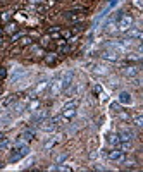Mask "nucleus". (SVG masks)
Wrapping results in <instances>:
<instances>
[{"instance_id": "nucleus-17", "label": "nucleus", "mask_w": 143, "mask_h": 172, "mask_svg": "<svg viewBox=\"0 0 143 172\" xmlns=\"http://www.w3.org/2000/svg\"><path fill=\"white\" fill-rule=\"evenodd\" d=\"M123 145H121V152L124 153H128V152H131L133 150V145H131V141H121Z\"/></svg>"}, {"instance_id": "nucleus-5", "label": "nucleus", "mask_w": 143, "mask_h": 172, "mask_svg": "<svg viewBox=\"0 0 143 172\" xmlns=\"http://www.w3.org/2000/svg\"><path fill=\"white\" fill-rule=\"evenodd\" d=\"M47 88H48V79L43 78V79H40V81L35 84V88H33V91H31V98H36V96L41 95L43 91H47Z\"/></svg>"}, {"instance_id": "nucleus-13", "label": "nucleus", "mask_w": 143, "mask_h": 172, "mask_svg": "<svg viewBox=\"0 0 143 172\" xmlns=\"http://www.w3.org/2000/svg\"><path fill=\"white\" fill-rule=\"evenodd\" d=\"M107 143H109V146H119L121 145V140H119V134H109V138H107Z\"/></svg>"}, {"instance_id": "nucleus-6", "label": "nucleus", "mask_w": 143, "mask_h": 172, "mask_svg": "<svg viewBox=\"0 0 143 172\" xmlns=\"http://www.w3.org/2000/svg\"><path fill=\"white\" fill-rule=\"evenodd\" d=\"M48 110L47 109H38V110H33L31 114V122L33 124H40L41 121H45V119H48Z\"/></svg>"}, {"instance_id": "nucleus-18", "label": "nucleus", "mask_w": 143, "mask_h": 172, "mask_svg": "<svg viewBox=\"0 0 143 172\" xmlns=\"http://www.w3.org/2000/svg\"><path fill=\"white\" fill-rule=\"evenodd\" d=\"M133 122H134V126L136 127H142L143 126V117H142V114H136L133 117Z\"/></svg>"}, {"instance_id": "nucleus-24", "label": "nucleus", "mask_w": 143, "mask_h": 172, "mask_svg": "<svg viewBox=\"0 0 143 172\" xmlns=\"http://www.w3.org/2000/svg\"><path fill=\"white\" fill-rule=\"evenodd\" d=\"M40 107V101H33V103H30V107H28V110L30 112H33V110H36Z\"/></svg>"}, {"instance_id": "nucleus-27", "label": "nucleus", "mask_w": 143, "mask_h": 172, "mask_svg": "<svg viewBox=\"0 0 143 172\" xmlns=\"http://www.w3.org/2000/svg\"><path fill=\"white\" fill-rule=\"evenodd\" d=\"M22 36H24L22 33H14V35H12V41H16V40H21Z\"/></svg>"}, {"instance_id": "nucleus-20", "label": "nucleus", "mask_w": 143, "mask_h": 172, "mask_svg": "<svg viewBox=\"0 0 143 172\" xmlns=\"http://www.w3.org/2000/svg\"><path fill=\"white\" fill-rule=\"evenodd\" d=\"M57 143H59V140H57V138H53V140H48V141H45V145H43V146H45L47 150H50L52 146H55Z\"/></svg>"}, {"instance_id": "nucleus-11", "label": "nucleus", "mask_w": 143, "mask_h": 172, "mask_svg": "<svg viewBox=\"0 0 143 172\" xmlns=\"http://www.w3.org/2000/svg\"><path fill=\"white\" fill-rule=\"evenodd\" d=\"M117 100H119L121 105H131V103H133V98H131V95H129L128 91H121L119 96H117Z\"/></svg>"}, {"instance_id": "nucleus-12", "label": "nucleus", "mask_w": 143, "mask_h": 172, "mask_svg": "<svg viewBox=\"0 0 143 172\" xmlns=\"http://www.w3.org/2000/svg\"><path fill=\"white\" fill-rule=\"evenodd\" d=\"M138 72H140V69L134 67V65H129V67H124L123 69V74L126 76V78H136Z\"/></svg>"}, {"instance_id": "nucleus-14", "label": "nucleus", "mask_w": 143, "mask_h": 172, "mask_svg": "<svg viewBox=\"0 0 143 172\" xmlns=\"http://www.w3.org/2000/svg\"><path fill=\"white\" fill-rule=\"evenodd\" d=\"M57 59H59V55H57V53H47V55H45V64L53 65V64L57 62Z\"/></svg>"}, {"instance_id": "nucleus-9", "label": "nucleus", "mask_w": 143, "mask_h": 172, "mask_svg": "<svg viewBox=\"0 0 143 172\" xmlns=\"http://www.w3.org/2000/svg\"><path fill=\"white\" fill-rule=\"evenodd\" d=\"M102 59H105V60H110V62H117L119 60V53L116 50H105V52H102V55H100Z\"/></svg>"}, {"instance_id": "nucleus-22", "label": "nucleus", "mask_w": 143, "mask_h": 172, "mask_svg": "<svg viewBox=\"0 0 143 172\" xmlns=\"http://www.w3.org/2000/svg\"><path fill=\"white\" fill-rule=\"evenodd\" d=\"M117 114H119V119H121V121H131V115H129V114H126V112H123V110H119L117 112Z\"/></svg>"}, {"instance_id": "nucleus-25", "label": "nucleus", "mask_w": 143, "mask_h": 172, "mask_svg": "<svg viewBox=\"0 0 143 172\" xmlns=\"http://www.w3.org/2000/svg\"><path fill=\"white\" fill-rule=\"evenodd\" d=\"M142 57H140V53H129L128 55V60H140Z\"/></svg>"}, {"instance_id": "nucleus-15", "label": "nucleus", "mask_w": 143, "mask_h": 172, "mask_svg": "<svg viewBox=\"0 0 143 172\" xmlns=\"http://www.w3.org/2000/svg\"><path fill=\"white\" fill-rule=\"evenodd\" d=\"M119 140H121V141H131V140H133V132L131 131H121L119 132Z\"/></svg>"}, {"instance_id": "nucleus-4", "label": "nucleus", "mask_w": 143, "mask_h": 172, "mask_svg": "<svg viewBox=\"0 0 143 172\" xmlns=\"http://www.w3.org/2000/svg\"><path fill=\"white\" fill-rule=\"evenodd\" d=\"M131 26H133V17L129 14H124L123 12V16L117 19V28L121 31H126V30H129Z\"/></svg>"}, {"instance_id": "nucleus-30", "label": "nucleus", "mask_w": 143, "mask_h": 172, "mask_svg": "<svg viewBox=\"0 0 143 172\" xmlns=\"http://www.w3.org/2000/svg\"><path fill=\"white\" fill-rule=\"evenodd\" d=\"M0 47H4V40H0Z\"/></svg>"}, {"instance_id": "nucleus-26", "label": "nucleus", "mask_w": 143, "mask_h": 172, "mask_svg": "<svg viewBox=\"0 0 143 172\" xmlns=\"http://www.w3.org/2000/svg\"><path fill=\"white\" fill-rule=\"evenodd\" d=\"M110 110L119 112V110H121V103H110Z\"/></svg>"}, {"instance_id": "nucleus-29", "label": "nucleus", "mask_w": 143, "mask_h": 172, "mask_svg": "<svg viewBox=\"0 0 143 172\" xmlns=\"http://www.w3.org/2000/svg\"><path fill=\"white\" fill-rule=\"evenodd\" d=\"M48 41H50V36H45L41 38V45H48Z\"/></svg>"}, {"instance_id": "nucleus-7", "label": "nucleus", "mask_w": 143, "mask_h": 172, "mask_svg": "<svg viewBox=\"0 0 143 172\" xmlns=\"http://www.w3.org/2000/svg\"><path fill=\"white\" fill-rule=\"evenodd\" d=\"M61 91H62L61 78H55V79H53L52 83H48V95H50L52 98H53V96H57Z\"/></svg>"}, {"instance_id": "nucleus-16", "label": "nucleus", "mask_w": 143, "mask_h": 172, "mask_svg": "<svg viewBox=\"0 0 143 172\" xmlns=\"http://www.w3.org/2000/svg\"><path fill=\"white\" fill-rule=\"evenodd\" d=\"M21 138H24L26 141H31V140L35 138V131H31V129H26V131L21 134Z\"/></svg>"}, {"instance_id": "nucleus-28", "label": "nucleus", "mask_w": 143, "mask_h": 172, "mask_svg": "<svg viewBox=\"0 0 143 172\" xmlns=\"http://www.w3.org/2000/svg\"><path fill=\"white\" fill-rule=\"evenodd\" d=\"M7 76V71H5V67H0V79H4Z\"/></svg>"}, {"instance_id": "nucleus-2", "label": "nucleus", "mask_w": 143, "mask_h": 172, "mask_svg": "<svg viewBox=\"0 0 143 172\" xmlns=\"http://www.w3.org/2000/svg\"><path fill=\"white\" fill-rule=\"evenodd\" d=\"M76 109H78V101H69V103L64 107V110H62V117H64L66 121H71L72 117L76 115Z\"/></svg>"}, {"instance_id": "nucleus-10", "label": "nucleus", "mask_w": 143, "mask_h": 172, "mask_svg": "<svg viewBox=\"0 0 143 172\" xmlns=\"http://www.w3.org/2000/svg\"><path fill=\"white\" fill-rule=\"evenodd\" d=\"M107 157H109L110 160H114V162H123V160H124V152L117 150V148H112V150L109 152Z\"/></svg>"}, {"instance_id": "nucleus-21", "label": "nucleus", "mask_w": 143, "mask_h": 172, "mask_svg": "<svg viewBox=\"0 0 143 172\" xmlns=\"http://www.w3.org/2000/svg\"><path fill=\"white\" fill-rule=\"evenodd\" d=\"M16 30H17V24H16V22H9V24L5 26V33H14Z\"/></svg>"}, {"instance_id": "nucleus-1", "label": "nucleus", "mask_w": 143, "mask_h": 172, "mask_svg": "<svg viewBox=\"0 0 143 172\" xmlns=\"http://www.w3.org/2000/svg\"><path fill=\"white\" fill-rule=\"evenodd\" d=\"M28 153H30V146H28L26 143H17L9 160H10V162H17V160H21L22 157H26Z\"/></svg>"}, {"instance_id": "nucleus-19", "label": "nucleus", "mask_w": 143, "mask_h": 172, "mask_svg": "<svg viewBox=\"0 0 143 172\" xmlns=\"http://www.w3.org/2000/svg\"><path fill=\"white\" fill-rule=\"evenodd\" d=\"M9 148H10V141L9 140L0 138V150H9Z\"/></svg>"}, {"instance_id": "nucleus-8", "label": "nucleus", "mask_w": 143, "mask_h": 172, "mask_svg": "<svg viewBox=\"0 0 143 172\" xmlns=\"http://www.w3.org/2000/svg\"><path fill=\"white\" fill-rule=\"evenodd\" d=\"M126 36L129 38V40H142V30L140 28H129V30H126Z\"/></svg>"}, {"instance_id": "nucleus-3", "label": "nucleus", "mask_w": 143, "mask_h": 172, "mask_svg": "<svg viewBox=\"0 0 143 172\" xmlns=\"http://www.w3.org/2000/svg\"><path fill=\"white\" fill-rule=\"evenodd\" d=\"M61 83H62V91H67L69 88L72 86L74 83V71H66L62 74L61 78Z\"/></svg>"}, {"instance_id": "nucleus-23", "label": "nucleus", "mask_w": 143, "mask_h": 172, "mask_svg": "<svg viewBox=\"0 0 143 172\" xmlns=\"http://www.w3.org/2000/svg\"><path fill=\"white\" fill-rule=\"evenodd\" d=\"M31 36H22L21 38V47H26V45H31Z\"/></svg>"}]
</instances>
